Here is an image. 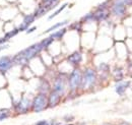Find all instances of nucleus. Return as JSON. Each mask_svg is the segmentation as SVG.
<instances>
[{"instance_id": "5", "label": "nucleus", "mask_w": 132, "mask_h": 125, "mask_svg": "<svg viewBox=\"0 0 132 125\" xmlns=\"http://www.w3.org/2000/svg\"><path fill=\"white\" fill-rule=\"evenodd\" d=\"M48 108V95L38 93L32 100L31 111L35 113H40Z\"/></svg>"}, {"instance_id": "18", "label": "nucleus", "mask_w": 132, "mask_h": 125, "mask_svg": "<svg viewBox=\"0 0 132 125\" xmlns=\"http://www.w3.org/2000/svg\"><path fill=\"white\" fill-rule=\"evenodd\" d=\"M67 24H68V20H63V21L57 22V24H55L54 26H52L51 28H49L48 30H46V31H45V34H48V33H51V32H53V31H56V30H58L59 28L64 27V26L67 25Z\"/></svg>"}, {"instance_id": "16", "label": "nucleus", "mask_w": 132, "mask_h": 125, "mask_svg": "<svg viewBox=\"0 0 132 125\" xmlns=\"http://www.w3.org/2000/svg\"><path fill=\"white\" fill-rule=\"evenodd\" d=\"M12 115V110L9 108H1L0 109V122L8 119Z\"/></svg>"}, {"instance_id": "22", "label": "nucleus", "mask_w": 132, "mask_h": 125, "mask_svg": "<svg viewBox=\"0 0 132 125\" xmlns=\"http://www.w3.org/2000/svg\"><path fill=\"white\" fill-rule=\"evenodd\" d=\"M66 6H67V3H64L63 5H61V6H60V7H59V8H58V9H57V10H56L55 12H53V13H52V14H51V15H50L49 17H48V20H51L52 18L56 17V16L58 15L59 13H61V11H63V10L65 9Z\"/></svg>"}, {"instance_id": "24", "label": "nucleus", "mask_w": 132, "mask_h": 125, "mask_svg": "<svg viewBox=\"0 0 132 125\" xmlns=\"http://www.w3.org/2000/svg\"><path fill=\"white\" fill-rule=\"evenodd\" d=\"M99 70L100 71H102L103 73L108 74V72L110 71L109 65H108V64H106V63H101V64H100V66H99Z\"/></svg>"}, {"instance_id": "9", "label": "nucleus", "mask_w": 132, "mask_h": 125, "mask_svg": "<svg viewBox=\"0 0 132 125\" xmlns=\"http://www.w3.org/2000/svg\"><path fill=\"white\" fill-rule=\"evenodd\" d=\"M111 11L116 16H123L126 13V5L121 0H116L112 5Z\"/></svg>"}, {"instance_id": "26", "label": "nucleus", "mask_w": 132, "mask_h": 125, "mask_svg": "<svg viewBox=\"0 0 132 125\" xmlns=\"http://www.w3.org/2000/svg\"><path fill=\"white\" fill-rule=\"evenodd\" d=\"M97 9H108V1L101 3L100 5L97 6Z\"/></svg>"}, {"instance_id": "19", "label": "nucleus", "mask_w": 132, "mask_h": 125, "mask_svg": "<svg viewBox=\"0 0 132 125\" xmlns=\"http://www.w3.org/2000/svg\"><path fill=\"white\" fill-rule=\"evenodd\" d=\"M55 40L51 37V36H49V37H47V38H45L43 41H41L40 43H41V45H42V47H43V49L45 50V49H47V48L49 47L51 44H53V42H54Z\"/></svg>"}, {"instance_id": "28", "label": "nucleus", "mask_w": 132, "mask_h": 125, "mask_svg": "<svg viewBox=\"0 0 132 125\" xmlns=\"http://www.w3.org/2000/svg\"><path fill=\"white\" fill-rule=\"evenodd\" d=\"M36 30H37V27H32V28H29L26 32H27V34H32V33H34Z\"/></svg>"}, {"instance_id": "3", "label": "nucleus", "mask_w": 132, "mask_h": 125, "mask_svg": "<svg viewBox=\"0 0 132 125\" xmlns=\"http://www.w3.org/2000/svg\"><path fill=\"white\" fill-rule=\"evenodd\" d=\"M82 79V72L79 68H73L67 77V87L70 93H75L80 89Z\"/></svg>"}, {"instance_id": "27", "label": "nucleus", "mask_w": 132, "mask_h": 125, "mask_svg": "<svg viewBox=\"0 0 132 125\" xmlns=\"http://www.w3.org/2000/svg\"><path fill=\"white\" fill-rule=\"evenodd\" d=\"M63 120H64L65 122H71V121L74 120V117H73V116H65V117L63 118Z\"/></svg>"}, {"instance_id": "14", "label": "nucleus", "mask_w": 132, "mask_h": 125, "mask_svg": "<svg viewBox=\"0 0 132 125\" xmlns=\"http://www.w3.org/2000/svg\"><path fill=\"white\" fill-rule=\"evenodd\" d=\"M38 90H39V93L48 95L51 92L52 88H51L50 82L46 78H41V81H40V84L38 87Z\"/></svg>"}, {"instance_id": "2", "label": "nucleus", "mask_w": 132, "mask_h": 125, "mask_svg": "<svg viewBox=\"0 0 132 125\" xmlns=\"http://www.w3.org/2000/svg\"><path fill=\"white\" fill-rule=\"evenodd\" d=\"M97 79H98V74L94 68H90V67L85 68L82 72L80 89L81 90H92L96 85Z\"/></svg>"}, {"instance_id": "23", "label": "nucleus", "mask_w": 132, "mask_h": 125, "mask_svg": "<svg viewBox=\"0 0 132 125\" xmlns=\"http://www.w3.org/2000/svg\"><path fill=\"white\" fill-rule=\"evenodd\" d=\"M35 125H60L56 122V120H40Z\"/></svg>"}, {"instance_id": "7", "label": "nucleus", "mask_w": 132, "mask_h": 125, "mask_svg": "<svg viewBox=\"0 0 132 125\" xmlns=\"http://www.w3.org/2000/svg\"><path fill=\"white\" fill-rule=\"evenodd\" d=\"M13 61L12 57L9 55H5L0 57V74L5 75L13 66Z\"/></svg>"}, {"instance_id": "13", "label": "nucleus", "mask_w": 132, "mask_h": 125, "mask_svg": "<svg viewBox=\"0 0 132 125\" xmlns=\"http://www.w3.org/2000/svg\"><path fill=\"white\" fill-rule=\"evenodd\" d=\"M18 33H19V31H18V29H17V28H13L11 31L5 33V35H4L3 37H1V38H0V46L5 45V44L10 40V39H12L13 37L17 36V34H18Z\"/></svg>"}, {"instance_id": "10", "label": "nucleus", "mask_w": 132, "mask_h": 125, "mask_svg": "<svg viewBox=\"0 0 132 125\" xmlns=\"http://www.w3.org/2000/svg\"><path fill=\"white\" fill-rule=\"evenodd\" d=\"M61 95L51 90V92L48 94V108H55L56 106H58L61 102Z\"/></svg>"}, {"instance_id": "29", "label": "nucleus", "mask_w": 132, "mask_h": 125, "mask_svg": "<svg viewBox=\"0 0 132 125\" xmlns=\"http://www.w3.org/2000/svg\"><path fill=\"white\" fill-rule=\"evenodd\" d=\"M102 125H113L112 123H103Z\"/></svg>"}, {"instance_id": "6", "label": "nucleus", "mask_w": 132, "mask_h": 125, "mask_svg": "<svg viewBox=\"0 0 132 125\" xmlns=\"http://www.w3.org/2000/svg\"><path fill=\"white\" fill-rule=\"evenodd\" d=\"M66 87H67V79L64 75H58L56 76L54 81H53V85H52V91L58 93L61 95L62 97L64 96L66 92Z\"/></svg>"}, {"instance_id": "25", "label": "nucleus", "mask_w": 132, "mask_h": 125, "mask_svg": "<svg viewBox=\"0 0 132 125\" xmlns=\"http://www.w3.org/2000/svg\"><path fill=\"white\" fill-rule=\"evenodd\" d=\"M81 24H82L81 21H76V22L72 24L69 28H70L71 30H76V31L78 30V31H79V30H80V28H81Z\"/></svg>"}, {"instance_id": "1", "label": "nucleus", "mask_w": 132, "mask_h": 125, "mask_svg": "<svg viewBox=\"0 0 132 125\" xmlns=\"http://www.w3.org/2000/svg\"><path fill=\"white\" fill-rule=\"evenodd\" d=\"M43 50L44 49L42 47L41 43L33 44L30 47L21 50L20 52H18L14 56H12L13 64L14 65L24 66V65H27L29 63V61H31L32 59H34L38 54H40V52H42Z\"/></svg>"}, {"instance_id": "11", "label": "nucleus", "mask_w": 132, "mask_h": 125, "mask_svg": "<svg viewBox=\"0 0 132 125\" xmlns=\"http://www.w3.org/2000/svg\"><path fill=\"white\" fill-rule=\"evenodd\" d=\"M35 20H36V17H35V15H34V13L27 14V15L23 17L22 22L20 24V26L17 28V29H18V31H19V33H20V32L27 31V30L31 27V25L33 24Z\"/></svg>"}, {"instance_id": "21", "label": "nucleus", "mask_w": 132, "mask_h": 125, "mask_svg": "<svg viewBox=\"0 0 132 125\" xmlns=\"http://www.w3.org/2000/svg\"><path fill=\"white\" fill-rule=\"evenodd\" d=\"M81 22H87V21H95V14L94 11H90L88 13H86L85 15L83 16L80 20Z\"/></svg>"}, {"instance_id": "4", "label": "nucleus", "mask_w": 132, "mask_h": 125, "mask_svg": "<svg viewBox=\"0 0 132 125\" xmlns=\"http://www.w3.org/2000/svg\"><path fill=\"white\" fill-rule=\"evenodd\" d=\"M31 106H32V100L24 94H22L20 99L17 102L13 103L12 111L14 113V116L29 113L31 111Z\"/></svg>"}, {"instance_id": "15", "label": "nucleus", "mask_w": 132, "mask_h": 125, "mask_svg": "<svg viewBox=\"0 0 132 125\" xmlns=\"http://www.w3.org/2000/svg\"><path fill=\"white\" fill-rule=\"evenodd\" d=\"M129 81H120L116 84L115 87V90H116V93L118 95H123L126 90L129 88Z\"/></svg>"}, {"instance_id": "30", "label": "nucleus", "mask_w": 132, "mask_h": 125, "mask_svg": "<svg viewBox=\"0 0 132 125\" xmlns=\"http://www.w3.org/2000/svg\"><path fill=\"white\" fill-rule=\"evenodd\" d=\"M120 125H129L128 123H122V124H120Z\"/></svg>"}, {"instance_id": "12", "label": "nucleus", "mask_w": 132, "mask_h": 125, "mask_svg": "<svg viewBox=\"0 0 132 125\" xmlns=\"http://www.w3.org/2000/svg\"><path fill=\"white\" fill-rule=\"evenodd\" d=\"M94 14L95 21H104L109 18L111 12L109 11V9H97L96 11H94Z\"/></svg>"}, {"instance_id": "17", "label": "nucleus", "mask_w": 132, "mask_h": 125, "mask_svg": "<svg viewBox=\"0 0 132 125\" xmlns=\"http://www.w3.org/2000/svg\"><path fill=\"white\" fill-rule=\"evenodd\" d=\"M66 31H67V29H66V28H62V29L58 30L57 32H55V33L51 34L50 36H51L54 40H60V39H62V38H63V36L65 35Z\"/></svg>"}, {"instance_id": "31", "label": "nucleus", "mask_w": 132, "mask_h": 125, "mask_svg": "<svg viewBox=\"0 0 132 125\" xmlns=\"http://www.w3.org/2000/svg\"><path fill=\"white\" fill-rule=\"evenodd\" d=\"M65 125H74V124H72V123H67V124H65Z\"/></svg>"}, {"instance_id": "20", "label": "nucleus", "mask_w": 132, "mask_h": 125, "mask_svg": "<svg viewBox=\"0 0 132 125\" xmlns=\"http://www.w3.org/2000/svg\"><path fill=\"white\" fill-rule=\"evenodd\" d=\"M122 78H123V72H122V68H116L114 70V79L116 81L120 82L122 81Z\"/></svg>"}, {"instance_id": "8", "label": "nucleus", "mask_w": 132, "mask_h": 125, "mask_svg": "<svg viewBox=\"0 0 132 125\" xmlns=\"http://www.w3.org/2000/svg\"><path fill=\"white\" fill-rule=\"evenodd\" d=\"M81 61H82V54L79 51H74L73 53L69 54L67 57V62L72 65L74 68H78Z\"/></svg>"}]
</instances>
